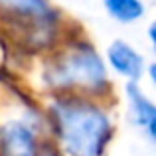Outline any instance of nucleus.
I'll use <instances>...</instances> for the list:
<instances>
[{"instance_id": "1", "label": "nucleus", "mask_w": 156, "mask_h": 156, "mask_svg": "<svg viewBox=\"0 0 156 156\" xmlns=\"http://www.w3.org/2000/svg\"><path fill=\"white\" fill-rule=\"evenodd\" d=\"M50 142L65 156H107L119 130L113 99L79 93L44 95Z\"/></svg>"}, {"instance_id": "7", "label": "nucleus", "mask_w": 156, "mask_h": 156, "mask_svg": "<svg viewBox=\"0 0 156 156\" xmlns=\"http://www.w3.org/2000/svg\"><path fill=\"white\" fill-rule=\"evenodd\" d=\"M101 4L107 16L121 26L138 24L148 14L146 0H101Z\"/></svg>"}, {"instance_id": "9", "label": "nucleus", "mask_w": 156, "mask_h": 156, "mask_svg": "<svg viewBox=\"0 0 156 156\" xmlns=\"http://www.w3.org/2000/svg\"><path fill=\"white\" fill-rule=\"evenodd\" d=\"M144 79L148 81V85L154 89V93H156V59H152V61H148V63H146Z\"/></svg>"}, {"instance_id": "11", "label": "nucleus", "mask_w": 156, "mask_h": 156, "mask_svg": "<svg viewBox=\"0 0 156 156\" xmlns=\"http://www.w3.org/2000/svg\"><path fill=\"white\" fill-rule=\"evenodd\" d=\"M40 156H65V154L61 152L59 148H55V146H53L51 142H48V144L42 148V152H40Z\"/></svg>"}, {"instance_id": "10", "label": "nucleus", "mask_w": 156, "mask_h": 156, "mask_svg": "<svg viewBox=\"0 0 156 156\" xmlns=\"http://www.w3.org/2000/svg\"><path fill=\"white\" fill-rule=\"evenodd\" d=\"M142 133H144L146 140H148L152 146H156V117H154L152 121H150L148 125L144 126V129H142Z\"/></svg>"}, {"instance_id": "6", "label": "nucleus", "mask_w": 156, "mask_h": 156, "mask_svg": "<svg viewBox=\"0 0 156 156\" xmlns=\"http://www.w3.org/2000/svg\"><path fill=\"white\" fill-rule=\"evenodd\" d=\"M121 97L125 101V113L130 125L136 129H144L150 121L156 117V99L148 95L142 81L138 83H122Z\"/></svg>"}, {"instance_id": "2", "label": "nucleus", "mask_w": 156, "mask_h": 156, "mask_svg": "<svg viewBox=\"0 0 156 156\" xmlns=\"http://www.w3.org/2000/svg\"><path fill=\"white\" fill-rule=\"evenodd\" d=\"M34 79L42 95L79 93L115 99V79L103 51L81 32H67L59 46L44 53Z\"/></svg>"}, {"instance_id": "5", "label": "nucleus", "mask_w": 156, "mask_h": 156, "mask_svg": "<svg viewBox=\"0 0 156 156\" xmlns=\"http://www.w3.org/2000/svg\"><path fill=\"white\" fill-rule=\"evenodd\" d=\"M103 55L113 79L121 81V83H138L144 79V69L148 59L130 40H111L103 50Z\"/></svg>"}, {"instance_id": "3", "label": "nucleus", "mask_w": 156, "mask_h": 156, "mask_svg": "<svg viewBox=\"0 0 156 156\" xmlns=\"http://www.w3.org/2000/svg\"><path fill=\"white\" fill-rule=\"evenodd\" d=\"M0 20L20 32L30 51L48 53L65 38V16L51 0H0Z\"/></svg>"}, {"instance_id": "8", "label": "nucleus", "mask_w": 156, "mask_h": 156, "mask_svg": "<svg viewBox=\"0 0 156 156\" xmlns=\"http://www.w3.org/2000/svg\"><path fill=\"white\" fill-rule=\"evenodd\" d=\"M146 42H148L152 55L156 57V18H152L148 22V26H146Z\"/></svg>"}, {"instance_id": "4", "label": "nucleus", "mask_w": 156, "mask_h": 156, "mask_svg": "<svg viewBox=\"0 0 156 156\" xmlns=\"http://www.w3.org/2000/svg\"><path fill=\"white\" fill-rule=\"evenodd\" d=\"M48 142L50 126L42 101H12L10 111L0 117V156H40Z\"/></svg>"}]
</instances>
